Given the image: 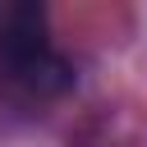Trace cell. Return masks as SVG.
Instances as JSON below:
<instances>
[{
    "mask_svg": "<svg viewBox=\"0 0 147 147\" xmlns=\"http://www.w3.org/2000/svg\"><path fill=\"white\" fill-rule=\"evenodd\" d=\"M0 78L28 96H55L74 83V69L46 46V14L18 5L0 18Z\"/></svg>",
    "mask_w": 147,
    "mask_h": 147,
    "instance_id": "1",
    "label": "cell"
}]
</instances>
